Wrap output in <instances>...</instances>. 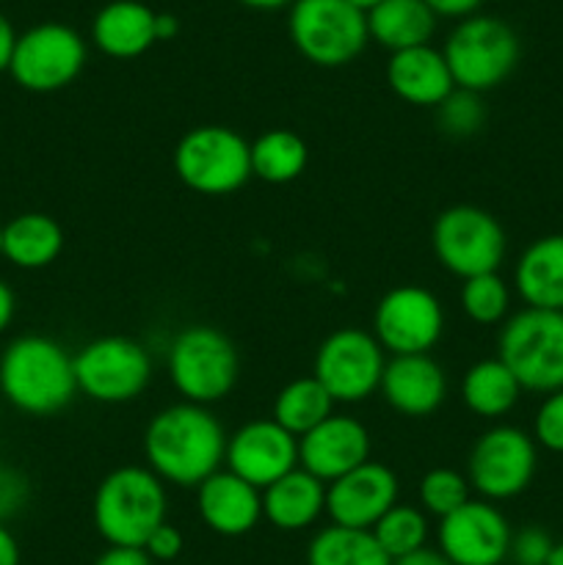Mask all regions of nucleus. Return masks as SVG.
Here are the masks:
<instances>
[{"mask_svg":"<svg viewBox=\"0 0 563 565\" xmlns=\"http://www.w3.org/2000/svg\"><path fill=\"white\" fill-rule=\"evenodd\" d=\"M86 64V42L81 33L61 22H42L17 36L11 55V77L25 92L50 94L70 86Z\"/></svg>","mask_w":563,"mask_h":565,"instance_id":"obj_13","label":"nucleus"},{"mask_svg":"<svg viewBox=\"0 0 563 565\" xmlns=\"http://www.w3.org/2000/svg\"><path fill=\"white\" fill-rule=\"evenodd\" d=\"M334 414V401H331L329 392L323 390L315 375H307V379H296L290 384H285L279 390L274 401V419L276 425L293 434L296 439L307 436L309 430L318 428L320 423Z\"/></svg>","mask_w":563,"mask_h":565,"instance_id":"obj_28","label":"nucleus"},{"mask_svg":"<svg viewBox=\"0 0 563 565\" xmlns=\"http://www.w3.org/2000/svg\"><path fill=\"white\" fill-rule=\"evenodd\" d=\"M144 552L152 557V563L155 561H160V563L177 561L182 552V533L174 527V524L163 522L152 535H149L147 544H144Z\"/></svg>","mask_w":563,"mask_h":565,"instance_id":"obj_38","label":"nucleus"},{"mask_svg":"<svg viewBox=\"0 0 563 565\" xmlns=\"http://www.w3.org/2000/svg\"><path fill=\"white\" fill-rule=\"evenodd\" d=\"M0 241H3V226H0Z\"/></svg>","mask_w":563,"mask_h":565,"instance_id":"obj_49","label":"nucleus"},{"mask_svg":"<svg viewBox=\"0 0 563 565\" xmlns=\"http://www.w3.org/2000/svg\"><path fill=\"white\" fill-rule=\"evenodd\" d=\"M436 31V14L423 0H381L368 11V33L390 53L431 44Z\"/></svg>","mask_w":563,"mask_h":565,"instance_id":"obj_26","label":"nucleus"},{"mask_svg":"<svg viewBox=\"0 0 563 565\" xmlns=\"http://www.w3.org/2000/svg\"><path fill=\"white\" fill-rule=\"evenodd\" d=\"M445 331V309L419 285L392 287L373 312V337L392 356L428 353Z\"/></svg>","mask_w":563,"mask_h":565,"instance_id":"obj_14","label":"nucleus"},{"mask_svg":"<svg viewBox=\"0 0 563 565\" xmlns=\"http://www.w3.org/2000/svg\"><path fill=\"white\" fill-rule=\"evenodd\" d=\"M497 359L524 392L563 390V312L524 307L511 315L500 329Z\"/></svg>","mask_w":563,"mask_h":565,"instance_id":"obj_4","label":"nucleus"},{"mask_svg":"<svg viewBox=\"0 0 563 565\" xmlns=\"http://www.w3.org/2000/svg\"><path fill=\"white\" fill-rule=\"evenodd\" d=\"M166 522V483L149 467H119L94 494V527L110 546H141Z\"/></svg>","mask_w":563,"mask_h":565,"instance_id":"obj_3","label":"nucleus"},{"mask_svg":"<svg viewBox=\"0 0 563 565\" xmlns=\"http://www.w3.org/2000/svg\"><path fill=\"white\" fill-rule=\"evenodd\" d=\"M326 511V483H320L315 475L296 467L270 483L263 491V519H268L276 530L298 533L320 519Z\"/></svg>","mask_w":563,"mask_h":565,"instance_id":"obj_24","label":"nucleus"},{"mask_svg":"<svg viewBox=\"0 0 563 565\" xmlns=\"http://www.w3.org/2000/svg\"><path fill=\"white\" fill-rule=\"evenodd\" d=\"M401 483L390 467L379 461H364L353 472L326 486V513L331 524L353 530H373L375 522L397 505Z\"/></svg>","mask_w":563,"mask_h":565,"instance_id":"obj_17","label":"nucleus"},{"mask_svg":"<svg viewBox=\"0 0 563 565\" xmlns=\"http://www.w3.org/2000/svg\"><path fill=\"white\" fill-rule=\"evenodd\" d=\"M486 108L480 94L464 92L456 88L445 103L439 105V125L447 136L453 138H469L484 127Z\"/></svg>","mask_w":563,"mask_h":565,"instance_id":"obj_34","label":"nucleus"},{"mask_svg":"<svg viewBox=\"0 0 563 565\" xmlns=\"http://www.w3.org/2000/svg\"><path fill=\"white\" fill-rule=\"evenodd\" d=\"M199 516L213 533L237 539L257 527L263 519V491L254 489L230 469H219L196 486Z\"/></svg>","mask_w":563,"mask_h":565,"instance_id":"obj_20","label":"nucleus"},{"mask_svg":"<svg viewBox=\"0 0 563 565\" xmlns=\"http://www.w3.org/2000/svg\"><path fill=\"white\" fill-rule=\"evenodd\" d=\"M348 3H353L359 11H364V14H368V11H373L381 0H348Z\"/></svg>","mask_w":563,"mask_h":565,"instance_id":"obj_47","label":"nucleus"},{"mask_svg":"<svg viewBox=\"0 0 563 565\" xmlns=\"http://www.w3.org/2000/svg\"><path fill=\"white\" fill-rule=\"evenodd\" d=\"M307 565H392V561L370 530L331 524L309 541Z\"/></svg>","mask_w":563,"mask_h":565,"instance_id":"obj_30","label":"nucleus"},{"mask_svg":"<svg viewBox=\"0 0 563 565\" xmlns=\"http://www.w3.org/2000/svg\"><path fill=\"white\" fill-rule=\"evenodd\" d=\"M384 364L386 356L379 340L370 331L348 326L320 342L312 375L334 403H362L379 392Z\"/></svg>","mask_w":563,"mask_h":565,"instance_id":"obj_12","label":"nucleus"},{"mask_svg":"<svg viewBox=\"0 0 563 565\" xmlns=\"http://www.w3.org/2000/svg\"><path fill=\"white\" fill-rule=\"evenodd\" d=\"M535 467L539 450L533 436L513 425H497L480 434L469 450V489L478 491L486 502L513 500L533 483Z\"/></svg>","mask_w":563,"mask_h":565,"instance_id":"obj_11","label":"nucleus"},{"mask_svg":"<svg viewBox=\"0 0 563 565\" xmlns=\"http://www.w3.org/2000/svg\"><path fill=\"white\" fill-rule=\"evenodd\" d=\"M155 14L138 0H114L103 6L92 22V39L99 53L110 58H138L147 53L155 39Z\"/></svg>","mask_w":563,"mask_h":565,"instance_id":"obj_23","label":"nucleus"},{"mask_svg":"<svg viewBox=\"0 0 563 565\" xmlns=\"http://www.w3.org/2000/svg\"><path fill=\"white\" fill-rule=\"evenodd\" d=\"M456 88L484 94L508 81L519 61V39L508 22L486 14H469L453 28L445 50Z\"/></svg>","mask_w":563,"mask_h":565,"instance_id":"obj_6","label":"nucleus"},{"mask_svg":"<svg viewBox=\"0 0 563 565\" xmlns=\"http://www.w3.org/2000/svg\"><path fill=\"white\" fill-rule=\"evenodd\" d=\"M14 309H17L14 292H11V287L0 279V334H3V331L11 326V320H14Z\"/></svg>","mask_w":563,"mask_h":565,"instance_id":"obj_44","label":"nucleus"},{"mask_svg":"<svg viewBox=\"0 0 563 565\" xmlns=\"http://www.w3.org/2000/svg\"><path fill=\"white\" fill-rule=\"evenodd\" d=\"M555 550V541L546 530L541 527H524L511 535V550H508V561L513 565H546Z\"/></svg>","mask_w":563,"mask_h":565,"instance_id":"obj_36","label":"nucleus"},{"mask_svg":"<svg viewBox=\"0 0 563 565\" xmlns=\"http://www.w3.org/2000/svg\"><path fill=\"white\" fill-rule=\"evenodd\" d=\"M417 494L425 513L445 519L469 502V480L456 469L436 467L423 475Z\"/></svg>","mask_w":563,"mask_h":565,"instance_id":"obj_33","label":"nucleus"},{"mask_svg":"<svg viewBox=\"0 0 563 565\" xmlns=\"http://www.w3.org/2000/svg\"><path fill=\"white\" fill-rule=\"evenodd\" d=\"M392 565H453V563L447 561L439 550H428V546H423V550L412 552V555L392 561Z\"/></svg>","mask_w":563,"mask_h":565,"instance_id":"obj_42","label":"nucleus"},{"mask_svg":"<svg viewBox=\"0 0 563 565\" xmlns=\"http://www.w3.org/2000/svg\"><path fill=\"white\" fill-rule=\"evenodd\" d=\"M290 42L315 66H346L368 44V14L348 0H296L287 20Z\"/></svg>","mask_w":563,"mask_h":565,"instance_id":"obj_8","label":"nucleus"},{"mask_svg":"<svg viewBox=\"0 0 563 565\" xmlns=\"http://www.w3.org/2000/svg\"><path fill=\"white\" fill-rule=\"evenodd\" d=\"M546 565H563V541H561V544H555L550 563H546Z\"/></svg>","mask_w":563,"mask_h":565,"instance_id":"obj_48","label":"nucleus"},{"mask_svg":"<svg viewBox=\"0 0 563 565\" xmlns=\"http://www.w3.org/2000/svg\"><path fill=\"white\" fill-rule=\"evenodd\" d=\"M64 252V230L55 218L44 213H22L3 226L0 257L14 268L42 270Z\"/></svg>","mask_w":563,"mask_h":565,"instance_id":"obj_25","label":"nucleus"},{"mask_svg":"<svg viewBox=\"0 0 563 565\" xmlns=\"http://www.w3.org/2000/svg\"><path fill=\"white\" fill-rule=\"evenodd\" d=\"M144 456L163 483L196 489L224 463L226 434L208 406L182 401L149 419Z\"/></svg>","mask_w":563,"mask_h":565,"instance_id":"obj_1","label":"nucleus"},{"mask_svg":"<svg viewBox=\"0 0 563 565\" xmlns=\"http://www.w3.org/2000/svg\"><path fill=\"white\" fill-rule=\"evenodd\" d=\"M511 524L486 500H469L439 519V552L453 565H500L511 550Z\"/></svg>","mask_w":563,"mask_h":565,"instance_id":"obj_15","label":"nucleus"},{"mask_svg":"<svg viewBox=\"0 0 563 565\" xmlns=\"http://www.w3.org/2000/svg\"><path fill=\"white\" fill-rule=\"evenodd\" d=\"M513 287L530 309L563 312V235L539 237L519 254Z\"/></svg>","mask_w":563,"mask_h":565,"instance_id":"obj_22","label":"nucleus"},{"mask_svg":"<svg viewBox=\"0 0 563 565\" xmlns=\"http://www.w3.org/2000/svg\"><path fill=\"white\" fill-rule=\"evenodd\" d=\"M17 47V33L11 28V22L0 14V72H6L11 66V55Z\"/></svg>","mask_w":563,"mask_h":565,"instance_id":"obj_41","label":"nucleus"},{"mask_svg":"<svg viewBox=\"0 0 563 565\" xmlns=\"http://www.w3.org/2000/svg\"><path fill=\"white\" fill-rule=\"evenodd\" d=\"M0 395L31 417L59 414L77 395L72 356L50 337H17L0 356Z\"/></svg>","mask_w":563,"mask_h":565,"instance_id":"obj_2","label":"nucleus"},{"mask_svg":"<svg viewBox=\"0 0 563 565\" xmlns=\"http://www.w3.org/2000/svg\"><path fill=\"white\" fill-rule=\"evenodd\" d=\"M226 469L265 491L298 467V439L274 419H254L226 436Z\"/></svg>","mask_w":563,"mask_h":565,"instance_id":"obj_16","label":"nucleus"},{"mask_svg":"<svg viewBox=\"0 0 563 565\" xmlns=\"http://www.w3.org/2000/svg\"><path fill=\"white\" fill-rule=\"evenodd\" d=\"M28 502V480L17 469L0 463V524Z\"/></svg>","mask_w":563,"mask_h":565,"instance_id":"obj_37","label":"nucleus"},{"mask_svg":"<svg viewBox=\"0 0 563 565\" xmlns=\"http://www.w3.org/2000/svg\"><path fill=\"white\" fill-rule=\"evenodd\" d=\"M364 461H370V434L348 414H331L326 423L298 439V467L326 486Z\"/></svg>","mask_w":563,"mask_h":565,"instance_id":"obj_18","label":"nucleus"},{"mask_svg":"<svg viewBox=\"0 0 563 565\" xmlns=\"http://www.w3.org/2000/svg\"><path fill=\"white\" fill-rule=\"evenodd\" d=\"M461 309L472 323L497 326L511 309V290L500 274H484L464 279L461 285Z\"/></svg>","mask_w":563,"mask_h":565,"instance_id":"obj_32","label":"nucleus"},{"mask_svg":"<svg viewBox=\"0 0 563 565\" xmlns=\"http://www.w3.org/2000/svg\"><path fill=\"white\" fill-rule=\"evenodd\" d=\"M379 392L403 417H431L447 397V375L428 353L392 356L384 364Z\"/></svg>","mask_w":563,"mask_h":565,"instance_id":"obj_19","label":"nucleus"},{"mask_svg":"<svg viewBox=\"0 0 563 565\" xmlns=\"http://www.w3.org/2000/svg\"><path fill=\"white\" fill-rule=\"evenodd\" d=\"M386 83L403 103L417 108H439L456 92L445 55L431 44L392 53L386 61Z\"/></svg>","mask_w":563,"mask_h":565,"instance_id":"obj_21","label":"nucleus"},{"mask_svg":"<svg viewBox=\"0 0 563 565\" xmlns=\"http://www.w3.org/2000/svg\"><path fill=\"white\" fill-rule=\"evenodd\" d=\"M169 379L185 403L210 406L235 390L241 359L224 331L213 326H185L171 340Z\"/></svg>","mask_w":563,"mask_h":565,"instance_id":"obj_5","label":"nucleus"},{"mask_svg":"<svg viewBox=\"0 0 563 565\" xmlns=\"http://www.w3.org/2000/svg\"><path fill=\"white\" fill-rule=\"evenodd\" d=\"M94 565H152L141 546H108Z\"/></svg>","mask_w":563,"mask_h":565,"instance_id":"obj_39","label":"nucleus"},{"mask_svg":"<svg viewBox=\"0 0 563 565\" xmlns=\"http://www.w3.org/2000/svg\"><path fill=\"white\" fill-rule=\"evenodd\" d=\"M431 246L447 274L458 279L497 274L506 259V230L486 210L456 204L439 213L431 230Z\"/></svg>","mask_w":563,"mask_h":565,"instance_id":"obj_9","label":"nucleus"},{"mask_svg":"<svg viewBox=\"0 0 563 565\" xmlns=\"http://www.w3.org/2000/svg\"><path fill=\"white\" fill-rule=\"evenodd\" d=\"M370 533L386 552V557L397 561V557L423 550L425 541H428V519L414 505H392Z\"/></svg>","mask_w":563,"mask_h":565,"instance_id":"obj_31","label":"nucleus"},{"mask_svg":"<svg viewBox=\"0 0 563 565\" xmlns=\"http://www.w3.org/2000/svg\"><path fill=\"white\" fill-rule=\"evenodd\" d=\"M0 565H20V546L6 524H0Z\"/></svg>","mask_w":563,"mask_h":565,"instance_id":"obj_43","label":"nucleus"},{"mask_svg":"<svg viewBox=\"0 0 563 565\" xmlns=\"http://www.w3.org/2000/svg\"><path fill=\"white\" fill-rule=\"evenodd\" d=\"M182 185L202 196H230L252 180V143L224 125L193 127L174 149Z\"/></svg>","mask_w":563,"mask_h":565,"instance_id":"obj_7","label":"nucleus"},{"mask_svg":"<svg viewBox=\"0 0 563 565\" xmlns=\"http://www.w3.org/2000/svg\"><path fill=\"white\" fill-rule=\"evenodd\" d=\"M522 386L500 359L475 362L461 379V401L475 417L497 419L506 417L517 406Z\"/></svg>","mask_w":563,"mask_h":565,"instance_id":"obj_27","label":"nucleus"},{"mask_svg":"<svg viewBox=\"0 0 563 565\" xmlns=\"http://www.w3.org/2000/svg\"><path fill=\"white\" fill-rule=\"evenodd\" d=\"M177 31H180V20L174 14H166V11L155 14V39L158 42H169L177 36Z\"/></svg>","mask_w":563,"mask_h":565,"instance_id":"obj_45","label":"nucleus"},{"mask_svg":"<svg viewBox=\"0 0 563 565\" xmlns=\"http://www.w3.org/2000/svg\"><path fill=\"white\" fill-rule=\"evenodd\" d=\"M237 3L248 6V9H257V11H276V9H285V6H293L296 0H237Z\"/></svg>","mask_w":563,"mask_h":565,"instance_id":"obj_46","label":"nucleus"},{"mask_svg":"<svg viewBox=\"0 0 563 565\" xmlns=\"http://www.w3.org/2000/svg\"><path fill=\"white\" fill-rule=\"evenodd\" d=\"M307 141L293 130L276 127L252 143V177H259L270 185H287L298 180L307 169Z\"/></svg>","mask_w":563,"mask_h":565,"instance_id":"obj_29","label":"nucleus"},{"mask_svg":"<svg viewBox=\"0 0 563 565\" xmlns=\"http://www.w3.org/2000/svg\"><path fill=\"white\" fill-rule=\"evenodd\" d=\"M77 392L92 401L116 406L130 403L152 381V359L130 337H99L72 356Z\"/></svg>","mask_w":563,"mask_h":565,"instance_id":"obj_10","label":"nucleus"},{"mask_svg":"<svg viewBox=\"0 0 563 565\" xmlns=\"http://www.w3.org/2000/svg\"><path fill=\"white\" fill-rule=\"evenodd\" d=\"M533 441L550 452H563V390L541 401L533 419Z\"/></svg>","mask_w":563,"mask_h":565,"instance_id":"obj_35","label":"nucleus"},{"mask_svg":"<svg viewBox=\"0 0 563 565\" xmlns=\"http://www.w3.org/2000/svg\"><path fill=\"white\" fill-rule=\"evenodd\" d=\"M436 17H469L480 6V0H423Z\"/></svg>","mask_w":563,"mask_h":565,"instance_id":"obj_40","label":"nucleus"}]
</instances>
